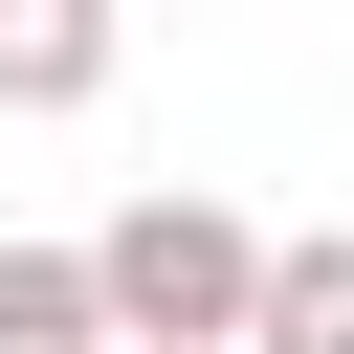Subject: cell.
<instances>
[{
	"mask_svg": "<svg viewBox=\"0 0 354 354\" xmlns=\"http://www.w3.org/2000/svg\"><path fill=\"white\" fill-rule=\"evenodd\" d=\"M88 266H111V354H266V221L243 199H199V177H155V199H111L88 221Z\"/></svg>",
	"mask_w": 354,
	"mask_h": 354,
	"instance_id": "cell-1",
	"label": "cell"
},
{
	"mask_svg": "<svg viewBox=\"0 0 354 354\" xmlns=\"http://www.w3.org/2000/svg\"><path fill=\"white\" fill-rule=\"evenodd\" d=\"M133 0H0V111H111Z\"/></svg>",
	"mask_w": 354,
	"mask_h": 354,
	"instance_id": "cell-2",
	"label": "cell"
},
{
	"mask_svg": "<svg viewBox=\"0 0 354 354\" xmlns=\"http://www.w3.org/2000/svg\"><path fill=\"white\" fill-rule=\"evenodd\" d=\"M266 354H354V221H310L266 266Z\"/></svg>",
	"mask_w": 354,
	"mask_h": 354,
	"instance_id": "cell-4",
	"label": "cell"
},
{
	"mask_svg": "<svg viewBox=\"0 0 354 354\" xmlns=\"http://www.w3.org/2000/svg\"><path fill=\"white\" fill-rule=\"evenodd\" d=\"M0 354H111V266L88 243H0Z\"/></svg>",
	"mask_w": 354,
	"mask_h": 354,
	"instance_id": "cell-3",
	"label": "cell"
}]
</instances>
